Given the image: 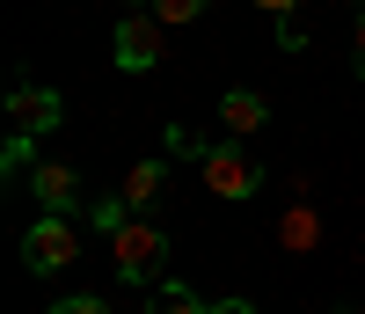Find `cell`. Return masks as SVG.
<instances>
[{
	"label": "cell",
	"mask_w": 365,
	"mask_h": 314,
	"mask_svg": "<svg viewBox=\"0 0 365 314\" xmlns=\"http://www.w3.org/2000/svg\"><path fill=\"white\" fill-rule=\"evenodd\" d=\"M161 256H168V234L154 227V219H125V227L110 234V263H117L125 285H146V278L161 270Z\"/></svg>",
	"instance_id": "cell-1"
},
{
	"label": "cell",
	"mask_w": 365,
	"mask_h": 314,
	"mask_svg": "<svg viewBox=\"0 0 365 314\" xmlns=\"http://www.w3.org/2000/svg\"><path fill=\"white\" fill-rule=\"evenodd\" d=\"M197 168H205V191H212V198H227V205H249V198L263 191L256 153H241V146H212Z\"/></svg>",
	"instance_id": "cell-2"
},
{
	"label": "cell",
	"mask_w": 365,
	"mask_h": 314,
	"mask_svg": "<svg viewBox=\"0 0 365 314\" xmlns=\"http://www.w3.org/2000/svg\"><path fill=\"white\" fill-rule=\"evenodd\" d=\"M73 256H81V234H73V219H58V212H44L37 227L22 234V263L37 270V278H44V270H66Z\"/></svg>",
	"instance_id": "cell-3"
},
{
	"label": "cell",
	"mask_w": 365,
	"mask_h": 314,
	"mask_svg": "<svg viewBox=\"0 0 365 314\" xmlns=\"http://www.w3.org/2000/svg\"><path fill=\"white\" fill-rule=\"evenodd\" d=\"M58 117H66L58 88H37V81H15V88H8V124H15V139H44V132H58Z\"/></svg>",
	"instance_id": "cell-4"
},
{
	"label": "cell",
	"mask_w": 365,
	"mask_h": 314,
	"mask_svg": "<svg viewBox=\"0 0 365 314\" xmlns=\"http://www.w3.org/2000/svg\"><path fill=\"white\" fill-rule=\"evenodd\" d=\"M278 241H285V256H314V241H322L314 183H292V198H285V212H278Z\"/></svg>",
	"instance_id": "cell-5"
},
{
	"label": "cell",
	"mask_w": 365,
	"mask_h": 314,
	"mask_svg": "<svg viewBox=\"0 0 365 314\" xmlns=\"http://www.w3.org/2000/svg\"><path fill=\"white\" fill-rule=\"evenodd\" d=\"M110 51H117V66H125V74L161 66V22H154V15H125V22H117V37H110Z\"/></svg>",
	"instance_id": "cell-6"
},
{
	"label": "cell",
	"mask_w": 365,
	"mask_h": 314,
	"mask_svg": "<svg viewBox=\"0 0 365 314\" xmlns=\"http://www.w3.org/2000/svg\"><path fill=\"white\" fill-rule=\"evenodd\" d=\"M29 191H37V205H44V212L66 219V212L81 205V176H73L66 161H37V168H29Z\"/></svg>",
	"instance_id": "cell-7"
},
{
	"label": "cell",
	"mask_w": 365,
	"mask_h": 314,
	"mask_svg": "<svg viewBox=\"0 0 365 314\" xmlns=\"http://www.w3.org/2000/svg\"><path fill=\"white\" fill-rule=\"evenodd\" d=\"M146 314H256V307L249 300H197L190 285H161L146 300Z\"/></svg>",
	"instance_id": "cell-8"
},
{
	"label": "cell",
	"mask_w": 365,
	"mask_h": 314,
	"mask_svg": "<svg viewBox=\"0 0 365 314\" xmlns=\"http://www.w3.org/2000/svg\"><path fill=\"white\" fill-rule=\"evenodd\" d=\"M220 124H227L234 139H249V132L270 124V103L256 96V88H227V96H220Z\"/></svg>",
	"instance_id": "cell-9"
},
{
	"label": "cell",
	"mask_w": 365,
	"mask_h": 314,
	"mask_svg": "<svg viewBox=\"0 0 365 314\" xmlns=\"http://www.w3.org/2000/svg\"><path fill=\"white\" fill-rule=\"evenodd\" d=\"M161 191H168V161H132V168H125V183H117V198H125V212H132V219L154 205Z\"/></svg>",
	"instance_id": "cell-10"
},
{
	"label": "cell",
	"mask_w": 365,
	"mask_h": 314,
	"mask_svg": "<svg viewBox=\"0 0 365 314\" xmlns=\"http://www.w3.org/2000/svg\"><path fill=\"white\" fill-rule=\"evenodd\" d=\"M88 219H96V234L110 241V234H117V227H125V219H132V212H125V198H117V191H110V198H88Z\"/></svg>",
	"instance_id": "cell-11"
},
{
	"label": "cell",
	"mask_w": 365,
	"mask_h": 314,
	"mask_svg": "<svg viewBox=\"0 0 365 314\" xmlns=\"http://www.w3.org/2000/svg\"><path fill=\"white\" fill-rule=\"evenodd\" d=\"M205 8H212V0H154V22H161V29H175V22H197Z\"/></svg>",
	"instance_id": "cell-12"
},
{
	"label": "cell",
	"mask_w": 365,
	"mask_h": 314,
	"mask_svg": "<svg viewBox=\"0 0 365 314\" xmlns=\"http://www.w3.org/2000/svg\"><path fill=\"white\" fill-rule=\"evenodd\" d=\"M44 314H110V300L103 293H66V300H51Z\"/></svg>",
	"instance_id": "cell-13"
},
{
	"label": "cell",
	"mask_w": 365,
	"mask_h": 314,
	"mask_svg": "<svg viewBox=\"0 0 365 314\" xmlns=\"http://www.w3.org/2000/svg\"><path fill=\"white\" fill-rule=\"evenodd\" d=\"M256 8H270V15H278V37L299 51V29H292V8H299V0H256Z\"/></svg>",
	"instance_id": "cell-14"
},
{
	"label": "cell",
	"mask_w": 365,
	"mask_h": 314,
	"mask_svg": "<svg viewBox=\"0 0 365 314\" xmlns=\"http://www.w3.org/2000/svg\"><path fill=\"white\" fill-rule=\"evenodd\" d=\"M351 59H358V81H365V15H358V44H351Z\"/></svg>",
	"instance_id": "cell-15"
},
{
	"label": "cell",
	"mask_w": 365,
	"mask_h": 314,
	"mask_svg": "<svg viewBox=\"0 0 365 314\" xmlns=\"http://www.w3.org/2000/svg\"><path fill=\"white\" fill-rule=\"evenodd\" d=\"M132 15H154V0H132Z\"/></svg>",
	"instance_id": "cell-16"
},
{
	"label": "cell",
	"mask_w": 365,
	"mask_h": 314,
	"mask_svg": "<svg viewBox=\"0 0 365 314\" xmlns=\"http://www.w3.org/2000/svg\"><path fill=\"white\" fill-rule=\"evenodd\" d=\"M351 8H365V0H351Z\"/></svg>",
	"instance_id": "cell-17"
}]
</instances>
